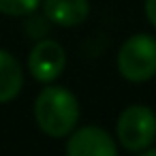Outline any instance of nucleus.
Here are the masks:
<instances>
[{"label":"nucleus","mask_w":156,"mask_h":156,"mask_svg":"<svg viewBox=\"0 0 156 156\" xmlns=\"http://www.w3.org/2000/svg\"><path fill=\"white\" fill-rule=\"evenodd\" d=\"M34 120L49 137H69L79 122V103L71 90L62 86H47L34 101Z\"/></svg>","instance_id":"obj_1"},{"label":"nucleus","mask_w":156,"mask_h":156,"mask_svg":"<svg viewBox=\"0 0 156 156\" xmlns=\"http://www.w3.org/2000/svg\"><path fill=\"white\" fill-rule=\"evenodd\" d=\"M118 71L133 83L147 81L156 75V39L150 34L128 37L118 51Z\"/></svg>","instance_id":"obj_2"},{"label":"nucleus","mask_w":156,"mask_h":156,"mask_svg":"<svg viewBox=\"0 0 156 156\" xmlns=\"http://www.w3.org/2000/svg\"><path fill=\"white\" fill-rule=\"evenodd\" d=\"M118 141L128 152H143L156 139V113L145 105L126 107L115 124Z\"/></svg>","instance_id":"obj_3"},{"label":"nucleus","mask_w":156,"mask_h":156,"mask_svg":"<svg viewBox=\"0 0 156 156\" xmlns=\"http://www.w3.org/2000/svg\"><path fill=\"white\" fill-rule=\"evenodd\" d=\"M64 69H66V51L58 41L41 39L32 47L28 56V71L37 81L51 83L64 73Z\"/></svg>","instance_id":"obj_4"},{"label":"nucleus","mask_w":156,"mask_h":156,"mask_svg":"<svg viewBox=\"0 0 156 156\" xmlns=\"http://www.w3.org/2000/svg\"><path fill=\"white\" fill-rule=\"evenodd\" d=\"M66 156H118L111 135L98 126H81L66 141Z\"/></svg>","instance_id":"obj_5"},{"label":"nucleus","mask_w":156,"mask_h":156,"mask_svg":"<svg viewBox=\"0 0 156 156\" xmlns=\"http://www.w3.org/2000/svg\"><path fill=\"white\" fill-rule=\"evenodd\" d=\"M43 13L51 24L73 28L86 22V17L90 15V2L88 0H45Z\"/></svg>","instance_id":"obj_6"},{"label":"nucleus","mask_w":156,"mask_h":156,"mask_svg":"<svg viewBox=\"0 0 156 156\" xmlns=\"http://www.w3.org/2000/svg\"><path fill=\"white\" fill-rule=\"evenodd\" d=\"M24 86V73L15 56L0 49V103H11Z\"/></svg>","instance_id":"obj_7"},{"label":"nucleus","mask_w":156,"mask_h":156,"mask_svg":"<svg viewBox=\"0 0 156 156\" xmlns=\"http://www.w3.org/2000/svg\"><path fill=\"white\" fill-rule=\"evenodd\" d=\"M41 5V0H0V13L9 17H24L32 15Z\"/></svg>","instance_id":"obj_8"},{"label":"nucleus","mask_w":156,"mask_h":156,"mask_svg":"<svg viewBox=\"0 0 156 156\" xmlns=\"http://www.w3.org/2000/svg\"><path fill=\"white\" fill-rule=\"evenodd\" d=\"M49 20L45 17V13L43 15H32L28 22H26V32L30 34V37H34V39H45V34H47V30H49Z\"/></svg>","instance_id":"obj_9"},{"label":"nucleus","mask_w":156,"mask_h":156,"mask_svg":"<svg viewBox=\"0 0 156 156\" xmlns=\"http://www.w3.org/2000/svg\"><path fill=\"white\" fill-rule=\"evenodd\" d=\"M145 17L156 28V0H145Z\"/></svg>","instance_id":"obj_10"},{"label":"nucleus","mask_w":156,"mask_h":156,"mask_svg":"<svg viewBox=\"0 0 156 156\" xmlns=\"http://www.w3.org/2000/svg\"><path fill=\"white\" fill-rule=\"evenodd\" d=\"M139 156H156V147H150V150H143Z\"/></svg>","instance_id":"obj_11"}]
</instances>
